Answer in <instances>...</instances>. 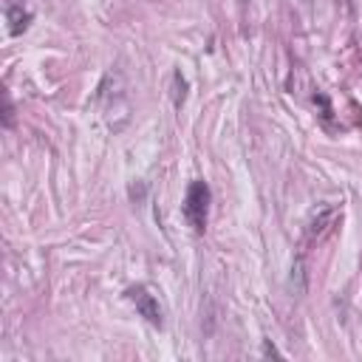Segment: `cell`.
Wrapping results in <instances>:
<instances>
[{"label":"cell","mask_w":362,"mask_h":362,"mask_svg":"<svg viewBox=\"0 0 362 362\" xmlns=\"http://www.w3.org/2000/svg\"><path fill=\"white\" fill-rule=\"evenodd\" d=\"M209 187L206 181H192L187 187V195H184V204H181V212H184V221L195 229V232H204L206 229V215H209Z\"/></svg>","instance_id":"1"},{"label":"cell","mask_w":362,"mask_h":362,"mask_svg":"<svg viewBox=\"0 0 362 362\" xmlns=\"http://www.w3.org/2000/svg\"><path fill=\"white\" fill-rule=\"evenodd\" d=\"M127 300L136 305V311H139L150 325H156V328L164 325V311H161V305H158V297H156L147 286H133V288H127Z\"/></svg>","instance_id":"2"},{"label":"cell","mask_w":362,"mask_h":362,"mask_svg":"<svg viewBox=\"0 0 362 362\" xmlns=\"http://www.w3.org/2000/svg\"><path fill=\"white\" fill-rule=\"evenodd\" d=\"M6 23H8V34L11 37H20L28 23H31V11L25 8L23 0H6Z\"/></svg>","instance_id":"3"},{"label":"cell","mask_w":362,"mask_h":362,"mask_svg":"<svg viewBox=\"0 0 362 362\" xmlns=\"http://www.w3.org/2000/svg\"><path fill=\"white\" fill-rule=\"evenodd\" d=\"M11 122H14V107H11L8 93H3V127H11Z\"/></svg>","instance_id":"4"}]
</instances>
